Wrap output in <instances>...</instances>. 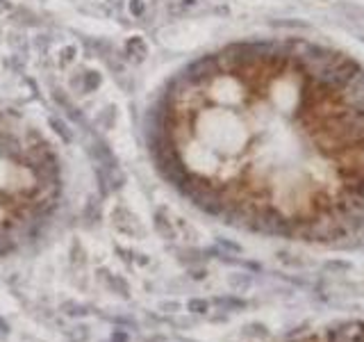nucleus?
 <instances>
[{"mask_svg": "<svg viewBox=\"0 0 364 342\" xmlns=\"http://www.w3.org/2000/svg\"><path fill=\"white\" fill-rule=\"evenodd\" d=\"M314 135L321 146H359L364 144V109L339 105L332 112H321L314 119Z\"/></svg>", "mask_w": 364, "mask_h": 342, "instance_id": "obj_1", "label": "nucleus"}, {"mask_svg": "<svg viewBox=\"0 0 364 342\" xmlns=\"http://www.w3.org/2000/svg\"><path fill=\"white\" fill-rule=\"evenodd\" d=\"M212 306H217L219 310L223 312H239V310H246L248 308V301L244 297H237V294H217L212 297Z\"/></svg>", "mask_w": 364, "mask_h": 342, "instance_id": "obj_2", "label": "nucleus"}, {"mask_svg": "<svg viewBox=\"0 0 364 342\" xmlns=\"http://www.w3.org/2000/svg\"><path fill=\"white\" fill-rule=\"evenodd\" d=\"M100 278H105V283H107V288L112 290L114 294H118V297H123V299H130V285L125 278L116 276V274L107 272V269H100Z\"/></svg>", "mask_w": 364, "mask_h": 342, "instance_id": "obj_3", "label": "nucleus"}, {"mask_svg": "<svg viewBox=\"0 0 364 342\" xmlns=\"http://www.w3.org/2000/svg\"><path fill=\"white\" fill-rule=\"evenodd\" d=\"M241 335L244 337H255V340H264V337H269V328H266L262 322H251V324H246V326L241 328Z\"/></svg>", "mask_w": 364, "mask_h": 342, "instance_id": "obj_4", "label": "nucleus"}, {"mask_svg": "<svg viewBox=\"0 0 364 342\" xmlns=\"http://www.w3.org/2000/svg\"><path fill=\"white\" fill-rule=\"evenodd\" d=\"M64 335L69 342H87L89 335H91V328H89L87 324H75V326H71Z\"/></svg>", "mask_w": 364, "mask_h": 342, "instance_id": "obj_5", "label": "nucleus"}, {"mask_svg": "<svg viewBox=\"0 0 364 342\" xmlns=\"http://www.w3.org/2000/svg\"><path fill=\"white\" fill-rule=\"evenodd\" d=\"M59 310L64 312L66 317H84V315H89V312H91L87 306H82V303H75V301L62 303V306H59Z\"/></svg>", "mask_w": 364, "mask_h": 342, "instance_id": "obj_6", "label": "nucleus"}, {"mask_svg": "<svg viewBox=\"0 0 364 342\" xmlns=\"http://www.w3.org/2000/svg\"><path fill=\"white\" fill-rule=\"evenodd\" d=\"M100 319H107L121 328H137V319L132 315H100Z\"/></svg>", "mask_w": 364, "mask_h": 342, "instance_id": "obj_7", "label": "nucleus"}, {"mask_svg": "<svg viewBox=\"0 0 364 342\" xmlns=\"http://www.w3.org/2000/svg\"><path fill=\"white\" fill-rule=\"evenodd\" d=\"M210 299H201V297H194L187 301V310L192 312V315H205L207 310H210Z\"/></svg>", "mask_w": 364, "mask_h": 342, "instance_id": "obj_8", "label": "nucleus"}, {"mask_svg": "<svg viewBox=\"0 0 364 342\" xmlns=\"http://www.w3.org/2000/svg\"><path fill=\"white\" fill-rule=\"evenodd\" d=\"M155 228H157L159 233L164 235L166 240H171L173 238V231H171V223L166 221V219L162 217V214H155Z\"/></svg>", "mask_w": 364, "mask_h": 342, "instance_id": "obj_9", "label": "nucleus"}, {"mask_svg": "<svg viewBox=\"0 0 364 342\" xmlns=\"http://www.w3.org/2000/svg\"><path fill=\"white\" fill-rule=\"evenodd\" d=\"M230 285L232 288H248L251 285V276L248 274H235V276H230Z\"/></svg>", "mask_w": 364, "mask_h": 342, "instance_id": "obj_10", "label": "nucleus"}, {"mask_svg": "<svg viewBox=\"0 0 364 342\" xmlns=\"http://www.w3.org/2000/svg\"><path fill=\"white\" fill-rule=\"evenodd\" d=\"M130 340V333L125 331V328H114L112 331V335H109V342H128Z\"/></svg>", "mask_w": 364, "mask_h": 342, "instance_id": "obj_11", "label": "nucleus"}, {"mask_svg": "<svg viewBox=\"0 0 364 342\" xmlns=\"http://www.w3.org/2000/svg\"><path fill=\"white\" fill-rule=\"evenodd\" d=\"M189 278H194V281H203V278H207V269L205 267H192L189 269Z\"/></svg>", "mask_w": 364, "mask_h": 342, "instance_id": "obj_12", "label": "nucleus"}, {"mask_svg": "<svg viewBox=\"0 0 364 342\" xmlns=\"http://www.w3.org/2000/svg\"><path fill=\"white\" fill-rule=\"evenodd\" d=\"M159 310H164V312H177V310H180V303H177V301H162V303H159Z\"/></svg>", "mask_w": 364, "mask_h": 342, "instance_id": "obj_13", "label": "nucleus"}, {"mask_svg": "<svg viewBox=\"0 0 364 342\" xmlns=\"http://www.w3.org/2000/svg\"><path fill=\"white\" fill-rule=\"evenodd\" d=\"M219 244H221L223 249H228V251H232V253H241L244 249L239 247V244H235V242H228V240H219Z\"/></svg>", "mask_w": 364, "mask_h": 342, "instance_id": "obj_14", "label": "nucleus"}, {"mask_svg": "<svg viewBox=\"0 0 364 342\" xmlns=\"http://www.w3.org/2000/svg\"><path fill=\"white\" fill-rule=\"evenodd\" d=\"M325 269H339V272H346V269H350L348 263H337V260H332V263H325Z\"/></svg>", "mask_w": 364, "mask_h": 342, "instance_id": "obj_15", "label": "nucleus"}, {"mask_svg": "<svg viewBox=\"0 0 364 342\" xmlns=\"http://www.w3.org/2000/svg\"><path fill=\"white\" fill-rule=\"evenodd\" d=\"M10 331H12L10 322H7V319L0 315V335H10Z\"/></svg>", "mask_w": 364, "mask_h": 342, "instance_id": "obj_16", "label": "nucleus"}, {"mask_svg": "<svg viewBox=\"0 0 364 342\" xmlns=\"http://www.w3.org/2000/svg\"><path fill=\"white\" fill-rule=\"evenodd\" d=\"M143 342H168V337L162 335V333H153V335H148Z\"/></svg>", "mask_w": 364, "mask_h": 342, "instance_id": "obj_17", "label": "nucleus"}]
</instances>
